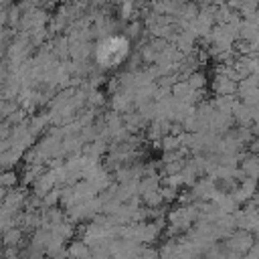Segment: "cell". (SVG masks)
Wrapping results in <instances>:
<instances>
[{"label":"cell","instance_id":"cell-1","mask_svg":"<svg viewBox=\"0 0 259 259\" xmlns=\"http://www.w3.org/2000/svg\"><path fill=\"white\" fill-rule=\"evenodd\" d=\"M97 61L103 63L105 67H113L117 63H121L127 55V40L121 38V36H113V38H107L103 40L99 47H97Z\"/></svg>","mask_w":259,"mask_h":259}]
</instances>
